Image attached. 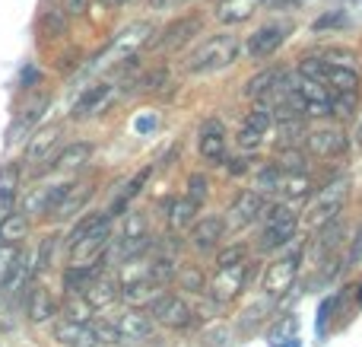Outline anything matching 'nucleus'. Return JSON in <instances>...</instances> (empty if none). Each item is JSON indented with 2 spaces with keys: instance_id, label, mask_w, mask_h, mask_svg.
I'll list each match as a JSON object with an SVG mask.
<instances>
[{
  "instance_id": "36",
  "label": "nucleus",
  "mask_w": 362,
  "mask_h": 347,
  "mask_svg": "<svg viewBox=\"0 0 362 347\" xmlns=\"http://www.w3.org/2000/svg\"><path fill=\"white\" fill-rule=\"evenodd\" d=\"M280 178H283L280 166H276V163H267V166H264V169L255 176V188H251V191H257L261 198L276 195V191H280Z\"/></svg>"
},
{
  "instance_id": "3",
  "label": "nucleus",
  "mask_w": 362,
  "mask_h": 347,
  "mask_svg": "<svg viewBox=\"0 0 362 347\" xmlns=\"http://www.w3.org/2000/svg\"><path fill=\"white\" fill-rule=\"evenodd\" d=\"M296 229H299V220H296L293 204H274L264 217L261 233H257V249L261 252H276V249L289 246L296 239Z\"/></svg>"
},
{
  "instance_id": "23",
  "label": "nucleus",
  "mask_w": 362,
  "mask_h": 347,
  "mask_svg": "<svg viewBox=\"0 0 362 347\" xmlns=\"http://www.w3.org/2000/svg\"><path fill=\"white\" fill-rule=\"evenodd\" d=\"M89 198H93V185H86V182H70L67 191H64V198L57 201V207L51 210V217H54V220H70V217H76L83 207H86Z\"/></svg>"
},
{
  "instance_id": "11",
  "label": "nucleus",
  "mask_w": 362,
  "mask_h": 347,
  "mask_svg": "<svg viewBox=\"0 0 362 347\" xmlns=\"http://www.w3.org/2000/svg\"><path fill=\"white\" fill-rule=\"evenodd\" d=\"M286 25L283 23H267L261 25V29H255L248 35V42H245V55L251 57V61H267L270 55H274L276 48H280L283 42H286Z\"/></svg>"
},
{
  "instance_id": "25",
  "label": "nucleus",
  "mask_w": 362,
  "mask_h": 347,
  "mask_svg": "<svg viewBox=\"0 0 362 347\" xmlns=\"http://www.w3.org/2000/svg\"><path fill=\"white\" fill-rule=\"evenodd\" d=\"M57 140H61V127H57V125H48V127L32 131L29 147H25V163H29V166L45 163V159L51 157V150H54Z\"/></svg>"
},
{
  "instance_id": "32",
  "label": "nucleus",
  "mask_w": 362,
  "mask_h": 347,
  "mask_svg": "<svg viewBox=\"0 0 362 347\" xmlns=\"http://www.w3.org/2000/svg\"><path fill=\"white\" fill-rule=\"evenodd\" d=\"M29 229H32V223L25 214H13L10 210V214L0 217V239L4 242H23L29 236Z\"/></svg>"
},
{
  "instance_id": "22",
  "label": "nucleus",
  "mask_w": 362,
  "mask_h": 347,
  "mask_svg": "<svg viewBox=\"0 0 362 347\" xmlns=\"http://www.w3.org/2000/svg\"><path fill=\"white\" fill-rule=\"evenodd\" d=\"M25 316L35 325H45L57 316V300L51 297L48 287H42V284L29 287V293H25Z\"/></svg>"
},
{
  "instance_id": "46",
  "label": "nucleus",
  "mask_w": 362,
  "mask_h": 347,
  "mask_svg": "<svg viewBox=\"0 0 362 347\" xmlns=\"http://www.w3.org/2000/svg\"><path fill=\"white\" fill-rule=\"evenodd\" d=\"M54 249H57V236H45L42 249H38V258H35V271H48L51 258H54Z\"/></svg>"
},
{
  "instance_id": "20",
  "label": "nucleus",
  "mask_w": 362,
  "mask_h": 347,
  "mask_svg": "<svg viewBox=\"0 0 362 347\" xmlns=\"http://www.w3.org/2000/svg\"><path fill=\"white\" fill-rule=\"evenodd\" d=\"M118 297H121V284L102 271L83 287V300H86L93 309H108V306L118 303Z\"/></svg>"
},
{
  "instance_id": "21",
  "label": "nucleus",
  "mask_w": 362,
  "mask_h": 347,
  "mask_svg": "<svg viewBox=\"0 0 362 347\" xmlns=\"http://www.w3.org/2000/svg\"><path fill=\"white\" fill-rule=\"evenodd\" d=\"M146 220H144V214H137V210H131V214L124 217V229H121V236H118V249H121V258H134V255H140L144 252V246H146Z\"/></svg>"
},
{
  "instance_id": "1",
  "label": "nucleus",
  "mask_w": 362,
  "mask_h": 347,
  "mask_svg": "<svg viewBox=\"0 0 362 347\" xmlns=\"http://www.w3.org/2000/svg\"><path fill=\"white\" fill-rule=\"evenodd\" d=\"M112 239V217L108 214H89L70 229L67 255L70 265H93L105 258V246Z\"/></svg>"
},
{
  "instance_id": "16",
  "label": "nucleus",
  "mask_w": 362,
  "mask_h": 347,
  "mask_svg": "<svg viewBox=\"0 0 362 347\" xmlns=\"http://www.w3.org/2000/svg\"><path fill=\"white\" fill-rule=\"evenodd\" d=\"M70 182H54V185H42V188H32L23 201V214L25 217H51V210L57 207V201L64 198Z\"/></svg>"
},
{
  "instance_id": "15",
  "label": "nucleus",
  "mask_w": 362,
  "mask_h": 347,
  "mask_svg": "<svg viewBox=\"0 0 362 347\" xmlns=\"http://www.w3.org/2000/svg\"><path fill=\"white\" fill-rule=\"evenodd\" d=\"M261 214H264V198L248 188V191H238L235 195V201L226 210V220H229L232 229H242V227H248V223H255Z\"/></svg>"
},
{
  "instance_id": "27",
  "label": "nucleus",
  "mask_w": 362,
  "mask_h": 347,
  "mask_svg": "<svg viewBox=\"0 0 362 347\" xmlns=\"http://www.w3.org/2000/svg\"><path fill=\"white\" fill-rule=\"evenodd\" d=\"M150 176H153V166H144V169H140L137 176H131V178H127V182L121 185V191H118V195L112 198V204H108V210H105V214H108V217H115V214H124V210H127V204H131L134 198H137L140 191H144V185L150 182Z\"/></svg>"
},
{
  "instance_id": "45",
  "label": "nucleus",
  "mask_w": 362,
  "mask_h": 347,
  "mask_svg": "<svg viewBox=\"0 0 362 347\" xmlns=\"http://www.w3.org/2000/svg\"><path fill=\"white\" fill-rule=\"evenodd\" d=\"M293 335H296V316H286L280 325H274V329H270L267 341H270V347H280L283 341H289Z\"/></svg>"
},
{
  "instance_id": "42",
  "label": "nucleus",
  "mask_w": 362,
  "mask_h": 347,
  "mask_svg": "<svg viewBox=\"0 0 362 347\" xmlns=\"http://www.w3.org/2000/svg\"><path fill=\"white\" fill-rule=\"evenodd\" d=\"M356 89H346V93H340L337 99H331V115H340V118H353L356 115Z\"/></svg>"
},
{
  "instance_id": "51",
  "label": "nucleus",
  "mask_w": 362,
  "mask_h": 347,
  "mask_svg": "<svg viewBox=\"0 0 362 347\" xmlns=\"http://www.w3.org/2000/svg\"><path fill=\"white\" fill-rule=\"evenodd\" d=\"M334 306H337V297H327L325 303H321V312H318V329H325V325H327V319H331Z\"/></svg>"
},
{
  "instance_id": "19",
  "label": "nucleus",
  "mask_w": 362,
  "mask_h": 347,
  "mask_svg": "<svg viewBox=\"0 0 362 347\" xmlns=\"http://www.w3.org/2000/svg\"><path fill=\"white\" fill-rule=\"evenodd\" d=\"M153 329H156V322L150 319V312L144 309H127L118 316V322H115V331H118L121 341H146V338L153 335Z\"/></svg>"
},
{
  "instance_id": "13",
  "label": "nucleus",
  "mask_w": 362,
  "mask_h": 347,
  "mask_svg": "<svg viewBox=\"0 0 362 347\" xmlns=\"http://www.w3.org/2000/svg\"><path fill=\"white\" fill-rule=\"evenodd\" d=\"M150 35H153V25H150V23H134V25H127L124 32H118V35H115V42L108 45L105 55H99V61H102V64H112V57H127V55H134L140 45L150 42Z\"/></svg>"
},
{
  "instance_id": "31",
  "label": "nucleus",
  "mask_w": 362,
  "mask_h": 347,
  "mask_svg": "<svg viewBox=\"0 0 362 347\" xmlns=\"http://www.w3.org/2000/svg\"><path fill=\"white\" fill-rule=\"evenodd\" d=\"M308 191H312V178H308V172H283L280 191H276V195H286V204H293V201L308 198Z\"/></svg>"
},
{
  "instance_id": "28",
  "label": "nucleus",
  "mask_w": 362,
  "mask_h": 347,
  "mask_svg": "<svg viewBox=\"0 0 362 347\" xmlns=\"http://www.w3.org/2000/svg\"><path fill=\"white\" fill-rule=\"evenodd\" d=\"M226 227L223 220H216V217H206V220L194 223L191 229V246L197 249V252H213V249L219 246V239H223Z\"/></svg>"
},
{
  "instance_id": "50",
  "label": "nucleus",
  "mask_w": 362,
  "mask_h": 347,
  "mask_svg": "<svg viewBox=\"0 0 362 347\" xmlns=\"http://www.w3.org/2000/svg\"><path fill=\"white\" fill-rule=\"evenodd\" d=\"M89 10V0H64V13L67 16H83Z\"/></svg>"
},
{
  "instance_id": "39",
  "label": "nucleus",
  "mask_w": 362,
  "mask_h": 347,
  "mask_svg": "<svg viewBox=\"0 0 362 347\" xmlns=\"http://www.w3.org/2000/svg\"><path fill=\"white\" fill-rule=\"evenodd\" d=\"M93 306L83 300V293H70L67 297V303H64V316L67 319H76V322H89L93 319Z\"/></svg>"
},
{
  "instance_id": "9",
  "label": "nucleus",
  "mask_w": 362,
  "mask_h": 347,
  "mask_svg": "<svg viewBox=\"0 0 362 347\" xmlns=\"http://www.w3.org/2000/svg\"><path fill=\"white\" fill-rule=\"evenodd\" d=\"M245 280H248V265H245V261L216 268V274H213V280H210L213 300H219V303H232V300L245 290Z\"/></svg>"
},
{
  "instance_id": "18",
  "label": "nucleus",
  "mask_w": 362,
  "mask_h": 347,
  "mask_svg": "<svg viewBox=\"0 0 362 347\" xmlns=\"http://www.w3.org/2000/svg\"><path fill=\"white\" fill-rule=\"evenodd\" d=\"M197 150L210 166H223L226 163V127H223V121L210 118L204 127H200Z\"/></svg>"
},
{
  "instance_id": "29",
  "label": "nucleus",
  "mask_w": 362,
  "mask_h": 347,
  "mask_svg": "<svg viewBox=\"0 0 362 347\" xmlns=\"http://www.w3.org/2000/svg\"><path fill=\"white\" fill-rule=\"evenodd\" d=\"M255 6H257V0H219L216 19L223 25H238V23H245V19H251Z\"/></svg>"
},
{
  "instance_id": "10",
  "label": "nucleus",
  "mask_w": 362,
  "mask_h": 347,
  "mask_svg": "<svg viewBox=\"0 0 362 347\" xmlns=\"http://www.w3.org/2000/svg\"><path fill=\"white\" fill-rule=\"evenodd\" d=\"M51 338H54L61 347H99V331L89 322H76V319L61 316L51 329Z\"/></svg>"
},
{
  "instance_id": "38",
  "label": "nucleus",
  "mask_w": 362,
  "mask_h": 347,
  "mask_svg": "<svg viewBox=\"0 0 362 347\" xmlns=\"http://www.w3.org/2000/svg\"><path fill=\"white\" fill-rule=\"evenodd\" d=\"M19 258H23L19 242H0V287L6 284V278L13 274V268L19 265Z\"/></svg>"
},
{
  "instance_id": "55",
  "label": "nucleus",
  "mask_w": 362,
  "mask_h": 347,
  "mask_svg": "<svg viewBox=\"0 0 362 347\" xmlns=\"http://www.w3.org/2000/svg\"><path fill=\"white\" fill-rule=\"evenodd\" d=\"M356 140H359V144H362V121H359V131H356Z\"/></svg>"
},
{
  "instance_id": "17",
  "label": "nucleus",
  "mask_w": 362,
  "mask_h": 347,
  "mask_svg": "<svg viewBox=\"0 0 362 347\" xmlns=\"http://www.w3.org/2000/svg\"><path fill=\"white\" fill-rule=\"evenodd\" d=\"M200 32V19L197 16H185V19H175L172 25H165L159 32V38H150V45L156 51H175L181 45H187L194 35Z\"/></svg>"
},
{
  "instance_id": "49",
  "label": "nucleus",
  "mask_w": 362,
  "mask_h": 347,
  "mask_svg": "<svg viewBox=\"0 0 362 347\" xmlns=\"http://www.w3.org/2000/svg\"><path fill=\"white\" fill-rule=\"evenodd\" d=\"M235 261H245V249H242V246H232V249H226V252L216 255V268L235 265Z\"/></svg>"
},
{
  "instance_id": "34",
  "label": "nucleus",
  "mask_w": 362,
  "mask_h": 347,
  "mask_svg": "<svg viewBox=\"0 0 362 347\" xmlns=\"http://www.w3.org/2000/svg\"><path fill=\"white\" fill-rule=\"evenodd\" d=\"M340 236H344V223H340V217H334V220L321 223V227H318V236H315V255H318V258H325V255L331 252L334 246H337Z\"/></svg>"
},
{
  "instance_id": "41",
  "label": "nucleus",
  "mask_w": 362,
  "mask_h": 347,
  "mask_svg": "<svg viewBox=\"0 0 362 347\" xmlns=\"http://www.w3.org/2000/svg\"><path fill=\"white\" fill-rule=\"evenodd\" d=\"M38 25H42V32L48 38H57V35H64V32H67V13H64V10H48Z\"/></svg>"
},
{
  "instance_id": "37",
  "label": "nucleus",
  "mask_w": 362,
  "mask_h": 347,
  "mask_svg": "<svg viewBox=\"0 0 362 347\" xmlns=\"http://www.w3.org/2000/svg\"><path fill=\"white\" fill-rule=\"evenodd\" d=\"M45 106H48V99L42 96V99H35L29 108H23V115L16 118V125L10 127V140H19L23 134H29V131H32V125L38 121V115H42V108H45Z\"/></svg>"
},
{
  "instance_id": "47",
  "label": "nucleus",
  "mask_w": 362,
  "mask_h": 347,
  "mask_svg": "<svg viewBox=\"0 0 362 347\" xmlns=\"http://www.w3.org/2000/svg\"><path fill=\"white\" fill-rule=\"evenodd\" d=\"M187 198L194 204H204L206 201V178L204 176H191L187 178Z\"/></svg>"
},
{
  "instance_id": "40",
  "label": "nucleus",
  "mask_w": 362,
  "mask_h": 347,
  "mask_svg": "<svg viewBox=\"0 0 362 347\" xmlns=\"http://www.w3.org/2000/svg\"><path fill=\"white\" fill-rule=\"evenodd\" d=\"M165 83H169V67H156V70H146L144 76H137L134 89L137 93H153V89L165 86Z\"/></svg>"
},
{
  "instance_id": "12",
  "label": "nucleus",
  "mask_w": 362,
  "mask_h": 347,
  "mask_svg": "<svg viewBox=\"0 0 362 347\" xmlns=\"http://www.w3.org/2000/svg\"><path fill=\"white\" fill-rule=\"evenodd\" d=\"M305 147H308L312 157L334 159V157H344L346 147H350V140H346V134L340 131V127H318V131L305 134Z\"/></svg>"
},
{
  "instance_id": "30",
  "label": "nucleus",
  "mask_w": 362,
  "mask_h": 347,
  "mask_svg": "<svg viewBox=\"0 0 362 347\" xmlns=\"http://www.w3.org/2000/svg\"><path fill=\"white\" fill-rule=\"evenodd\" d=\"M16 188H19V166L6 163L4 169H0V217L13 210V204H16Z\"/></svg>"
},
{
  "instance_id": "43",
  "label": "nucleus",
  "mask_w": 362,
  "mask_h": 347,
  "mask_svg": "<svg viewBox=\"0 0 362 347\" xmlns=\"http://www.w3.org/2000/svg\"><path fill=\"white\" fill-rule=\"evenodd\" d=\"M299 137H305V127H302V118H289V121H280V147H296Z\"/></svg>"
},
{
  "instance_id": "56",
  "label": "nucleus",
  "mask_w": 362,
  "mask_h": 347,
  "mask_svg": "<svg viewBox=\"0 0 362 347\" xmlns=\"http://www.w3.org/2000/svg\"><path fill=\"white\" fill-rule=\"evenodd\" d=\"M359 290H362V287H359ZM359 306H362V293H359Z\"/></svg>"
},
{
  "instance_id": "53",
  "label": "nucleus",
  "mask_w": 362,
  "mask_h": 347,
  "mask_svg": "<svg viewBox=\"0 0 362 347\" xmlns=\"http://www.w3.org/2000/svg\"><path fill=\"white\" fill-rule=\"evenodd\" d=\"M134 127H137L140 134H146V131H153V127H156V118H153V115H146V118H137V125H134Z\"/></svg>"
},
{
  "instance_id": "6",
  "label": "nucleus",
  "mask_w": 362,
  "mask_h": 347,
  "mask_svg": "<svg viewBox=\"0 0 362 347\" xmlns=\"http://www.w3.org/2000/svg\"><path fill=\"white\" fill-rule=\"evenodd\" d=\"M299 261H302V255L293 252V255L276 258L274 265H267V271H264V278H261L264 297H280V293H286L289 287H293L296 274H299Z\"/></svg>"
},
{
  "instance_id": "14",
  "label": "nucleus",
  "mask_w": 362,
  "mask_h": 347,
  "mask_svg": "<svg viewBox=\"0 0 362 347\" xmlns=\"http://www.w3.org/2000/svg\"><path fill=\"white\" fill-rule=\"evenodd\" d=\"M115 102V86L112 83H93V86L86 89V93L76 99L74 106V118L76 121H86V118H95V115H102L108 106Z\"/></svg>"
},
{
  "instance_id": "8",
  "label": "nucleus",
  "mask_w": 362,
  "mask_h": 347,
  "mask_svg": "<svg viewBox=\"0 0 362 347\" xmlns=\"http://www.w3.org/2000/svg\"><path fill=\"white\" fill-rule=\"evenodd\" d=\"M296 93H299L302 112L315 115V118H327L331 115V89L325 86V80H312V76H296Z\"/></svg>"
},
{
  "instance_id": "44",
  "label": "nucleus",
  "mask_w": 362,
  "mask_h": 347,
  "mask_svg": "<svg viewBox=\"0 0 362 347\" xmlns=\"http://www.w3.org/2000/svg\"><path fill=\"white\" fill-rule=\"evenodd\" d=\"M276 166H280V172H305V153L296 150V147H286Z\"/></svg>"
},
{
  "instance_id": "48",
  "label": "nucleus",
  "mask_w": 362,
  "mask_h": 347,
  "mask_svg": "<svg viewBox=\"0 0 362 347\" xmlns=\"http://www.w3.org/2000/svg\"><path fill=\"white\" fill-rule=\"evenodd\" d=\"M16 329V319H13V309L4 297H0V335H10Z\"/></svg>"
},
{
  "instance_id": "35",
  "label": "nucleus",
  "mask_w": 362,
  "mask_h": 347,
  "mask_svg": "<svg viewBox=\"0 0 362 347\" xmlns=\"http://www.w3.org/2000/svg\"><path fill=\"white\" fill-rule=\"evenodd\" d=\"M197 207H200V204H194L187 195L185 198H175V201L169 204V223L175 229H187L194 223V217H197Z\"/></svg>"
},
{
  "instance_id": "57",
  "label": "nucleus",
  "mask_w": 362,
  "mask_h": 347,
  "mask_svg": "<svg viewBox=\"0 0 362 347\" xmlns=\"http://www.w3.org/2000/svg\"><path fill=\"white\" fill-rule=\"evenodd\" d=\"M156 4H163V0H156Z\"/></svg>"
},
{
  "instance_id": "2",
  "label": "nucleus",
  "mask_w": 362,
  "mask_h": 347,
  "mask_svg": "<svg viewBox=\"0 0 362 347\" xmlns=\"http://www.w3.org/2000/svg\"><path fill=\"white\" fill-rule=\"evenodd\" d=\"M238 51H242V42H238L235 35H226L223 32V35H213V38H206V42H200L197 48L187 55L185 70L187 74H213V70L229 67L238 57Z\"/></svg>"
},
{
  "instance_id": "26",
  "label": "nucleus",
  "mask_w": 362,
  "mask_h": 347,
  "mask_svg": "<svg viewBox=\"0 0 362 347\" xmlns=\"http://www.w3.org/2000/svg\"><path fill=\"white\" fill-rule=\"evenodd\" d=\"M89 159H93V144L76 140V144H67L54 159H51V169L54 172H80Z\"/></svg>"
},
{
  "instance_id": "24",
  "label": "nucleus",
  "mask_w": 362,
  "mask_h": 347,
  "mask_svg": "<svg viewBox=\"0 0 362 347\" xmlns=\"http://www.w3.org/2000/svg\"><path fill=\"white\" fill-rule=\"evenodd\" d=\"M321 80L331 83L337 93H346V89H359V67L356 64H337L321 57Z\"/></svg>"
},
{
  "instance_id": "54",
  "label": "nucleus",
  "mask_w": 362,
  "mask_h": 347,
  "mask_svg": "<svg viewBox=\"0 0 362 347\" xmlns=\"http://www.w3.org/2000/svg\"><path fill=\"white\" fill-rule=\"evenodd\" d=\"M283 347H299V341H296V338H289V344L283 341Z\"/></svg>"
},
{
  "instance_id": "33",
  "label": "nucleus",
  "mask_w": 362,
  "mask_h": 347,
  "mask_svg": "<svg viewBox=\"0 0 362 347\" xmlns=\"http://www.w3.org/2000/svg\"><path fill=\"white\" fill-rule=\"evenodd\" d=\"M283 76H286V70H276V67L264 70V74H257V76H251V80H248V86H245V96H248V99H257V102H261L264 96H267L270 89H274L276 83L283 80Z\"/></svg>"
},
{
  "instance_id": "52",
  "label": "nucleus",
  "mask_w": 362,
  "mask_h": 347,
  "mask_svg": "<svg viewBox=\"0 0 362 347\" xmlns=\"http://www.w3.org/2000/svg\"><path fill=\"white\" fill-rule=\"evenodd\" d=\"M181 284L191 287V290H204V280H200L197 271H185V274H181Z\"/></svg>"
},
{
  "instance_id": "4",
  "label": "nucleus",
  "mask_w": 362,
  "mask_h": 347,
  "mask_svg": "<svg viewBox=\"0 0 362 347\" xmlns=\"http://www.w3.org/2000/svg\"><path fill=\"white\" fill-rule=\"evenodd\" d=\"M346 195H350V182H346V178H331L325 188H318V198H315L312 207H308V223L321 227V223L340 217V210H344V204H346Z\"/></svg>"
},
{
  "instance_id": "5",
  "label": "nucleus",
  "mask_w": 362,
  "mask_h": 347,
  "mask_svg": "<svg viewBox=\"0 0 362 347\" xmlns=\"http://www.w3.org/2000/svg\"><path fill=\"white\" fill-rule=\"evenodd\" d=\"M150 319L165 329H187L194 319V309L175 293H156L150 300Z\"/></svg>"
},
{
  "instance_id": "7",
  "label": "nucleus",
  "mask_w": 362,
  "mask_h": 347,
  "mask_svg": "<svg viewBox=\"0 0 362 347\" xmlns=\"http://www.w3.org/2000/svg\"><path fill=\"white\" fill-rule=\"evenodd\" d=\"M270 127H274V115H270V108L264 106V102H257V106L245 115L242 127H238V134H235L238 147H242V150H257V147L264 144V137L270 134Z\"/></svg>"
}]
</instances>
